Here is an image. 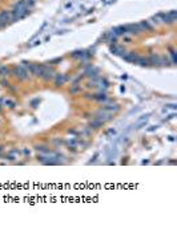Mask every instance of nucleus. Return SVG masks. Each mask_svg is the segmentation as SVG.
Wrapping results in <instances>:
<instances>
[{
  "mask_svg": "<svg viewBox=\"0 0 177 232\" xmlns=\"http://www.w3.org/2000/svg\"><path fill=\"white\" fill-rule=\"evenodd\" d=\"M15 73H16V76L19 78H22V80H24V78L28 77V70H27V68H25L24 65H20V67H17L16 69H15Z\"/></svg>",
  "mask_w": 177,
  "mask_h": 232,
  "instance_id": "1",
  "label": "nucleus"
},
{
  "mask_svg": "<svg viewBox=\"0 0 177 232\" xmlns=\"http://www.w3.org/2000/svg\"><path fill=\"white\" fill-rule=\"evenodd\" d=\"M123 59L125 60V61H129V62H137V60H139V56H136L134 53H125L123 56Z\"/></svg>",
  "mask_w": 177,
  "mask_h": 232,
  "instance_id": "2",
  "label": "nucleus"
},
{
  "mask_svg": "<svg viewBox=\"0 0 177 232\" xmlns=\"http://www.w3.org/2000/svg\"><path fill=\"white\" fill-rule=\"evenodd\" d=\"M100 125H101V121H99V120H96V121H93V122H92V123H91V127H95V129H96V127H97V126H100Z\"/></svg>",
  "mask_w": 177,
  "mask_h": 232,
  "instance_id": "3",
  "label": "nucleus"
},
{
  "mask_svg": "<svg viewBox=\"0 0 177 232\" xmlns=\"http://www.w3.org/2000/svg\"><path fill=\"white\" fill-rule=\"evenodd\" d=\"M64 80H65V77H60V76H57L56 84H63V82H64Z\"/></svg>",
  "mask_w": 177,
  "mask_h": 232,
  "instance_id": "4",
  "label": "nucleus"
},
{
  "mask_svg": "<svg viewBox=\"0 0 177 232\" xmlns=\"http://www.w3.org/2000/svg\"><path fill=\"white\" fill-rule=\"evenodd\" d=\"M96 100H105V94H97Z\"/></svg>",
  "mask_w": 177,
  "mask_h": 232,
  "instance_id": "5",
  "label": "nucleus"
},
{
  "mask_svg": "<svg viewBox=\"0 0 177 232\" xmlns=\"http://www.w3.org/2000/svg\"><path fill=\"white\" fill-rule=\"evenodd\" d=\"M0 153H1V149H0Z\"/></svg>",
  "mask_w": 177,
  "mask_h": 232,
  "instance_id": "6",
  "label": "nucleus"
}]
</instances>
